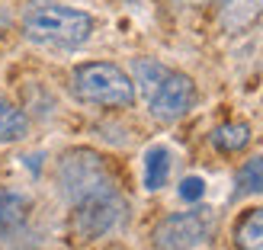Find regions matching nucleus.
Here are the masks:
<instances>
[{"instance_id":"f257e3e1","label":"nucleus","mask_w":263,"mask_h":250,"mask_svg":"<svg viewBox=\"0 0 263 250\" xmlns=\"http://www.w3.org/2000/svg\"><path fill=\"white\" fill-rule=\"evenodd\" d=\"M23 32L29 42L51 48H77L93 32V20L84 10L61 7V4H35L23 16Z\"/></svg>"},{"instance_id":"f03ea898","label":"nucleus","mask_w":263,"mask_h":250,"mask_svg":"<svg viewBox=\"0 0 263 250\" xmlns=\"http://www.w3.org/2000/svg\"><path fill=\"white\" fill-rule=\"evenodd\" d=\"M71 90L81 103H90V106H112L122 109L135 103V84L132 77L116 68L109 61H90L81 64L71 77Z\"/></svg>"},{"instance_id":"7ed1b4c3","label":"nucleus","mask_w":263,"mask_h":250,"mask_svg":"<svg viewBox=\"0 0 263 250\" xmlns=\"http://www.w3.org/2000/svg\"><path fill=\"white\" fill-rule=\"evenodd\" d=\"M58 183H61V193L77 205L90 199V196H100V193H112L116 183L106 161L97 154V151H68L58 164Z\"/></svg>"},{"instance_id":"20e7f679","label":"nucleus","mask_w":263,"mask_h":250,"mask_svg":"<svg viewBox=\"0 0 263 250\" xmlns=\"http://www.w3.org/2000/svg\"><path fill=\"white\" fill-rule=\"evenodd\" d=\"M209 234H212V218H209L205 208H196V212L167 215L154 228L151 241L157 250H193L196 244L209 241Z\"/></svg>"},{"instance_id":"39448f33","label":"nucleus","mask_w":263,"mask_h":250,"mask_svg":"<svg viewBox=\"0 0 263 250\" xmlns=\"http://www.w3.org/2000/svg\"><path fill=\"white\" fill-rule=\"evenodd\" d=\"M148 109L157 122H177L180 116H186L196 103V87L186 74L177 71H164L161 81H157L148 93Z\"/></svg>"},{"instance_id":"423d86ee","label":"nucleus","mask_w":263,"mask_h":250,"mask_svg":"<svg viewBox=\"0 0 263 250\" xmlns=\"http://www.w3.org/2000/svg\"><path fill=\"white\" fill-rule=\"evenodd\" d=\"M125 218V202L119 199V193H100V196H90V199L77 202V212H74V234L77 238H103L106 231H112L119 221Z\"/></svg>"},{"instance_id":"0eeeda50","label":"nucleus","mask_w":263,"mask_h":250,"mask_svg":"<svg viewBox=\"0 0 263 250\" xmlns=\"http://www.w3.org/2000/svg\"><path fill=\"white\" fill-rule=\"evenodd\" d=\"M263 13V0H221V26L228 32L247 29Z\"/></svg>"},{"instance_id":"6e6552de","label":"nucleus","mask_w":263,"mask_h":250,"mask_svg":"<svg viewBox=\"0 0 263 250\" xmlns=\"http://www.w3.org/2000/svg\"><path fill=\"white\" fill-rule=\"evenodd\" d=\"M238 250H263V208H251L234 228Z\"/></svg>"},{"instance_id":"1a4fd4ad","label":"nucleus","mask_w":263,"mask_h":250,"mask_svg":"<svg viewBox=\"0 0 263 250\" xmlns=\"http://www.w3.org/2000/svg\"><path fill=\"white\" fill-rule=\"evenodd\" d=\"M26 221V199L16 193H0V238H10Z\"/></svg>"},{"instance_id":"9d476101","label":"nucleus","mask_w":263,"mask_h":250,"mask_svg":"<svg viewBox=\"0 0 263 250\" xmlns=\"http://www.w3.org/2000/svg\"><path fill=\"white\" fill-rule=\"evenodd\" d=\"M26 131H29L26 112L0 97V141H20V138H26Z\"/></svg>"},{"instance_id":"9b49d317","label":"nucleus","mask_w":263,"mask_h":250,"mask_svg":"<svg viewBox=\"0 0 263 250\" xmlns=\"http://www.w3.org/2000/svg\"><path fill=\"white\" fill-rule=\"evenodd\" d=\"M247 141H251V128L244 122H228V125H218L212 131V144L225 154H234V151H244Z\"/></svg>"},{"instance_id":"f8f14e48","label":"nucleus","mask_w":263,"mask_h":250,"mask_svg":"<svg viewBox=\"0 0 263 250\" xmlns=\"http://www.w3.org/2000/svg\"><path fill=\"white\" fill-rule=\"evenodd\" d=\"M170 177V154L167 148H151L144 154V186L148 189H161Z\"/></svg>"},{"instance_id":"ddd939ff","label":"nucleus","mask_w":263,"mask_h":250,"mask_svg":"<svg viewBox=\"0 0 263 250\" xmlns=\"http://www.w3.org/2000/svg\"><path fill=\"white\" fill-rule=\"evenodd\" d=\"M238 189L241 193H263V157H251L238 170Z\"/></svg>"},{"instance_id":"4468645a","label":"nucleus","mask_w":263,"mask_h":250,"mask_svg":"<svg viewBox=\"0 0 263 250\" xmlns=\"http://www.w3.org/2000/svg\"><path fill=\"white\" fill-rule=\"evenodd\" d=\"M202 193H205V183L199 180V177H186L180 183V196L186 202H196V199H202Z\"/></svg>"},{"instance_id":"2eb2a0df","label":"nucleus","mask_w":263,"mask_h":250,"mask_svg":"<svg viewBox=\"0 0 263 250\" xmlns=\"http://www.w3.org/2000/svg\"><path fill=\"white\" fill-rule=\"evenodd\" d=\"M7 26H10V16H7V13H4V10H0V35H4V32H7Z\"/></svg>"},{"instance_id":"dca6fc26","label":"nucleus","mask_w":263,"mask_h":250,"mask_svg":"<svg viewBox=\"0 0 263 250\" xmlns=\"http://www.w3.org/2000/svg\"><path fill=\"white\" fill-rule=\"evenodd\" d=\"M174 4H180V7H199V4H205V0H174Z\"/></svg>"}]
</instances>
